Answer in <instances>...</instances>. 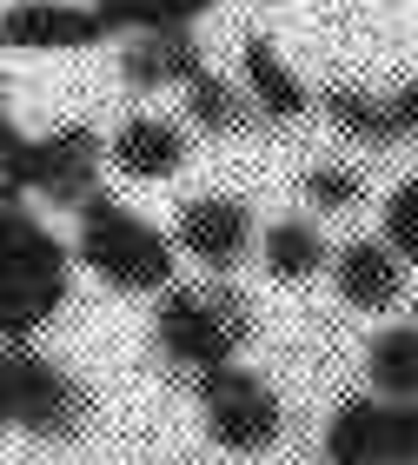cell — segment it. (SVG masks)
Instances as JSON below:
<instances>
[{
	"mask_svg": "<svg viewBox=\"0 0 418 465\" xmlns=\"http://www.w3.org/2000/svg\"><path fill=\"white\" fill-rule=\"evenodd\" d=\"M385 246L405 266H418V180H399L385 193Z\"/></svg>",
	"mask_w": 418,
	"mask_h": 465,
	"instance_id": "19",
	"label": "cell"
},
{
	"mask_svg": "<svg viewBox=\"0 0 418 465\" xmlns=\"http://www.w3.org/2000/svg\"><path fill=\"white\" fill-rule=\"evenodd\" d=\"M153 346H160V359L186 379V386L206 379V372H219V366H239V359H233L239 340L226 332L219 306L206 300V286H166V292H160Z\"/></svg>",
	"mask_w": 418,
	"mask_h": 465,
	"instance_id": "6",
	"label": "cell"
},
{
	"mask_svg": "<svg viewBox=\"0 0 418 465\" xmlns=\"http://www.w3.org/2000/svg\"><path fill=\"white\" fill-rule=\"evenodd\" d=\"M193 74H206V47L193 27H166V34H133L127 54H120V80L133 94L153 87H186Z\"/></svg>",
	"mask_w": 418,
	"mask_h": 465,
	"instance_id": "10",
	"label": "cell"
},
{
	"mask_svg": "<svg viewBox=\"0 0 418 465\" xmlns=\"http://www.w3.org/2000/svg\"><path fill=\"white\" fill-rule=\"evenodd\" d=\"M299 186H306V200L319 206V213H352V206L365 200V180L345 173V166H312Z\"/></svg>",
	"mask_w": 418,
	"mask_h": 465,
	"instance_id": "20",
	"label": "cell"
},
{
	"mask_svg": "<svg viewBox=\"0 0 418 465\" xmlns=\"http://www.w3.org/2000/svg\"><path fill=\"white\" fill-rule=\"evenodd\" d=\"M93 7L113 34H166V27H193L219 0H93Z\"/></svg>",
	"mask_w": 418,
	"mask_h": 465,
	"instance_id": "18",
	"label": "cell"
},
{
	"mask_svg": "<svg viewBox=\"0 0 418 465\" xmlns=\"http://www.w3.org/2000/svg\"><path fill=\"white\" fill-rule=\"evenodd\" d=\"M206 300H213L219 306V320H226V332H233V340L246 346V340H253V326H259V312H253V300H246V292L233 286V280H226V272H219V280L213 286H206Z\"/></svg>",
	"mask_w": 418,
	"mask_h": 465,
	"instance_id": "21",
	"label": "cell"
},
{
	"mask_svg": "<svg viewBox=\"0 0 418 465\" xmlns=\"http://www.w3.org/2000/svg\"><path fill=\"white\" fill-rule=\"evenodd\" d=\"M186 153H193V146H186V126L160 120V114H133L113 134V146H107V160L127 180H173L180 166H186Z\"/></svg>",
	"mask_w": 418,
	"mask_h": 465,
	"instance_id": "12",
	"label": "cell"
},
{
	"mask_svg": "<svg viewBox=\"0 0 418 465\" xmlns=\"http://www.w3.org/2000/svg\"><path fill=\"white\" fill-rule=\"evenodd\" d=\"M173 240L186 260H199L206 272H233L253 246V206L226 200V193H199L173 213Z\"/></svg>",
	"mask_w": 418,
	"mask_h": 465,
	"instance_id": "7",
	"label": "cell"
},
{
	"mask_svg": "<svg viewBox=\"0 0 418 465\" xmlns=\"http://www.w3.org/2000/svg\"><path fill=\"white\" fill-rule=\"evenodd\" d=\"M239 74H246V94H253L259 120H292V114H306V80L292 74V60H286L266 34H246Z\"/></svg>",
	"mask_w": 418,
	"mask_h": 465,
	"instance_id": "13",
	"label": "cell"
},
{
	"mask_svg": "<svg viewBox=\"0 0 418 465\" xmlns=\"http://www.w3.org/2000/svg\"><path fill=\"white\" fill-rule=\"evenodd\" d=\"M326 120L339 126L345 140H359V146H392V140H405L392 100H385V94H365V87H332V94H326Z\"/></svg>",
	"mask_w": 418,
	"mask_h": 465,
	"instance_id": "16",
	"label": "cell"
},
{
	"mask_svg": "<svg viewBox=\"0 0 418 465\" xmlns=\"http://www.w3.org/2000/svg\"><path fill=\"white\" fill-rule=\"evenodd\" d=\"M193 399H199V412H206L213 446L219 452H239V459L266 452L279 439V426H286L279 392L266 386L259 372H246V366H219V372L193 379Z\"/></svg>",
	"mask_w": 418,
	"mask_h": 465,
	"instance_id": "5",
	"label": "cell"
},
{
	"mask_svg": "<svg viewBox=\"0 0 418 465\" xmlns=\"http://www.w3.org/2000/svg\"><path fill=\"white\" fill-rule=\"evenodd\" d=\"M100 146L93 126H47V134H27V126H0V166H7V200L40 193L60 213H80L100 193Z\"/></svg>",
	"mask_w": 418,
	"mask_h": 465,
	"instance_id": "3",
	"label": "cell"
},
{
	"mask_svg": "<svg viewBox=\"0 0 418 465\" xmlns=\"http://www.w3.org/2000/svg\"><path fill=\"white\" fill-rule=\"evenodd\" d=\"M392 465H418V399H392Z\"/></svg>",
	"mask_w": 418,
	"mask_h": 465,
	"instance_id": "22",
	"label": "cell"
},
{
	"mask_svg": "<svg viewBox=\"0 0 418 465\" xmlns=\"http://www.w3.org/2000/svg\"><path fill=\"white\" fill-rule=\"evenodd\" d=\"M67 280L73 252L60 246V232L34 220L27 200H7V220H0V332H7V346H27L67 306Z\"/></svg>",
	"mask_w": 418,
	"mask_h": 465,
	"instance_id": "1",
	"label": "cell"
},
{
	"mask_svg": "<svg viewBox=\"0 0 418 465\" xmlns=\"http://www.w3.org/2000/svg\"><path fill=\"white\" fill-rule=\"evenodd\" d=\"M0 34H7V47L20 54H73V47H93V40H107L113 27L100 20L93 0H14L7 20H0Z\"/></svg>",
	"mask_w": 418,
	"mask_h": 465,
	"instance_id": "8",
	"label": "cell"
},
{
	"mask_svg": "<svg viewBox=\"0 0 418 465\" xmlns=\"http://www.w3.org/2000/svg\"><path fill=\"white\" fill-rule=\"evenodd\" d=\"M365 379L379 399H418V326H385L365 352Z\"/></svg>",
	"mask_w": 418,
	"mask_h": 465,
	"instance_id": "17",
	"label": "cell"
},
{
	"mask_svg": "<svg viewBox=\"0 0 418 465\" xmlns=\"http://www.w3.org/2000/svg\"><path fill=\"white\" fill-rule=\"evenodd\" d=\"M332 286L352 312H392L405 292V260L385 240H345L332 252Z\"/></svg>",
	"mask_w": 418,
	"mask_h": 465,
	"instance_id": "9",
	"label": "cell"
},
{
	"mask_svg": "<svg viewBox=\"0 0 418 465\" xmlns=\"http://www.w3.org/2000/svg\"><path fill=\"white\" fill-rule=\"evenodd\" d=\"M0 412H7L14 432L40 439V446H67L93 419L80 379L34 346H7V359H0Z\"/></svg>",
	"mask_w": 418,
	"mask_h": 465,
	"instance_id": "4",
	"label": "cell"
},
{
	"mask_svg": "<svg viewBox=\"0 0 418 465\" xmlns=\"http://www.w3.org/2000/svg\"><path fill=\"white\" fill-rule=\"evenodd\" d=\"M326 459L332 465H392V399L352 392L326 419Z\"/></svg>",
	"mask_w": 418,
	"mask_h": 465,
	"instance_id": "11",
	"label": "cell"
},
{
	"mask_svg": "<svg viewBox=\"0 0 418 465\" xmlns=\"http://www.w3.org/2000/svg\"><path fill=\"white\" fill-rule=\"evenodd\" d=\"M73 260L113 292H166L180 266V240L160 232L153 220H140L127 200L93 193L80 206V232H73Z\"/></svg>",
	"mask_w": 418,
	"mask_h": 465,
	"instance_id": "2",
	"label": "cell"
},
{
	"mask_svg": "<svg viewBox=\"0 0 418 465\" xmlns=\"http://www.w3.org/2000/svg\"><path fill=\"white\" fill-rule=\"evenodd\" d=\"M259 260H266V272H273L279 286H299V280L332 266V252H326V232L312 220H273L259 232Z\"/></svg>",
	"mask_w": 418,
	"mask_h": 465,
	"instance_id": "15",
	"label": "cell"
},
{
	"mask_svg": "<svg viewBox=\"0 0 418 465\" xmlns=\"http://www.w3.org/2000/svg\"><path fill=\"white\" fill-rule=\"evenodd\" d=\"M385 100H392V114H399L405 134H418V80H405V87H399V94H385Z\"/></svg>",
	"mask_w": 418,
	"mask_h": 465,
	"instance_id": "23",
	"label": "cell"
},
{
	"mask_svg": "<svg viewBox=\"0 0 418 465\" xmlns=\"http://www.w3.org/2000/svg\"><path fill=\"white\" fill-rule=\"evenodd\" d=\"M253 94L239 87V80H226V74H193L186 80V126H199V134H213V140H239V134H253Z\"/></svg>",
	"mask_w": 418,
	"mask_h": 465,
	"instance_id": "14",
	"label": "cell"
}]
</instances>
